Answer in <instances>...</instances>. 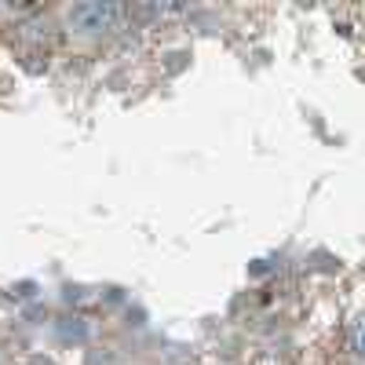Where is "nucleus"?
<instances>
[{
  "instance_id": "nucleus-1",
  "label": "nucleus",
  "mask_w": 365,
  "mask_h": 365,
  "mask_svg": "<svg viewBox=\"0 0 365 365\" xmlns=\"http://www.w3.org/2000/svg\"><path fill=\"white\" fill-rule=\"evenodd\" d=\"M70 19L84 29H110L120 19V8L117 4H81V8H73Z\"/></svg>"
},
{
  "instance_id": "nucleus-2",
  "label": "nucleus",
  "mask_w": 365,
  "mask_h": 365,
  "mask_svg": "<svg viewBox=\"0 0 365 365\" xmlns=\"http://www.w3.org/2000/svg\"><path fill=\"white\" fill-rule=\"evenodd\" d=\"M354 344H358V351H361V354H365V325H361V329H358V340H354Z\"/></svg>"
}]
</instances>
